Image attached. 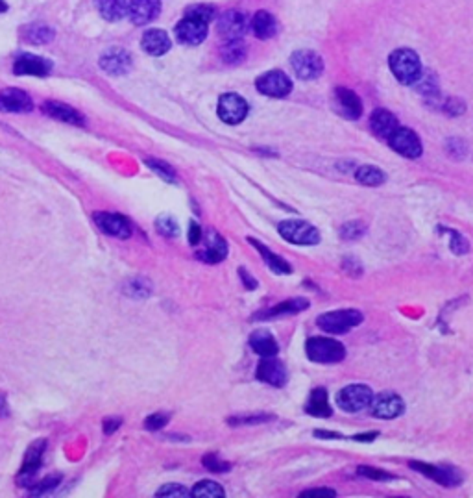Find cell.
Here are the masks:
<instances>
[{
    "instance_id": "obj_12",
    "label": "cell",
    "mask_w": 473,
    "mask_h": 498,
    "mask_svg": "<svg viewBox=\"0 0 473 498\" xmlns=\"http://www.w3.org/2000/svg\"><path fill=\"white\" fill-rule=\"evenodd\" d=\"M370 408H372L373 417L390 420L400 417V415L405 411V404H403L401 397H398L395 393H381V395L372 398Z\"/></svg>"
},
{
    "instance_id": "obj_43",
    "label": "cell",
    "mask_w": 473,
    "mask_h": 498,
    "mask_svg": "<svg viewBox=\"0 0 473 498\" xmlns=\"http://www.w3.org/2000/svg\"><path fill=\"white\" fill-rule=\"evenodd\" d=\"M60 481H62V478L60 476H48L46 480H43L39 483V486H35L34 489H32V495H41V492H48L52 491V489H56L57 486H60Z\"/></svg>"
},
{
    "instance_id": "obj_41",
    "label": "cell",
    "mask_w": 473,
    "mask_h": 498,
    "mask_svg": "<svg viewBox=\"0 0 473 498\" xmlns=\"http://www.w3.org/2000/svg\"><path fill=\"white\" fill-rule=\"evenodd\" d=\"M157 497L185 498V497H190V492L187 491L184 486H178V483H168V486H163L161 489L157 491Z\"/></svg>"
},
{
    "instance_id": "obj_16",
    "label": "cell",
    "mask_w": 473,
    "mask_h": 498,
    "mask_svg": "<svg viewBox=\"0 0 473 498\" xmlns=\"http://www.w3.org/2000/svg\"><path fill=\"white\" fill-rule=\"evenodd\" d=\"M228 256V243L217 232H209L204 239V248L198 252V258L206 264H220Z\"/></svg>"
},
{
    "instance_id": "obj_30",
    "label": "cell",
    "mask_w": 473,
    "mask_h": 498,
    "mask_svg": "<svg viewBox=\"0 0 473 498\" xmlns=\"http://www.w3.org/2000/svg\"><path fill=\"white\" fill-rule=\"evenodd\" d=\"M248 241H250L251 245L256 246L257 250L261 252L262 259L267 261V265L270 267V271H274V273H278V275H290L292 273V267H290L287 261H285L283 258H279V256H276V254L272 252V250H268L267 246L262 245V243H257L253 237H248Z\"/></svg>"
},
{
    "instance_id": "obj_13",
    "label": "cell",
    "mask_w": 473,
    "mask_h": 498,
    "mask_svg": "<svg viewBox=\"0 0 473 498\" xmlns=\"http://www.w3.org/2000/svg\"><path fill=\"white\" fill-rule=\"evenodd\" d=\"M95 223L104 234L118 237V239H128L132 235L130 221L117 213H95Z\"/></svg>"
},
{
    "instance_id": "obj_49",
    "label": "cell",
    "mask_w": 473,
    "mask_h": 498,
    "mask_svg": "<svg viewBox=\"0 0 473 498\" xmlns=\"http://www.w3.org/2000/svg\"><path fill=\"white\" fill-rule=\"evenodd\" d=\"M189 241L190 245H198L202 241V230L200 226L196 223H190V228H189Z\"/></svg>"
},
{
    "instance_id": "obj_31",
    "label": "cell",
    "mask_w": 473,
    "mask_h": 498,
    "mask_svg": "<svg viewBox=\"0 0 473 498\" xmlns=\"http://www.w3.org/2000/svg\"><path fill=\"white\" fill-rule=\"evenodd\" d=\"M96 8L102 17L107 21H121L128 13L126 0H96Z\"/></svg>"
},
{
    "instance_id": "obj_4",
    "label": "cell",
    "mask_w": 473,
    "mask_h": 498,
    "mask_svg": "<svg viewBox=\"0 0 473 498\" xmlns=\"http://www.w3.org/2000/svg\"><path fill=\"white\" fill-rule=\"evenodd\" d=\"M279 235L294 245H318L320 232L305 221H283L278 226Z\"/></svg>"
},
{
    "instance_id": "obj_24",
    "label": "cell",
    "mask_w": 473,
    "mask_h": 498,
    "mask_svg": "<svg viewBox=\"0 0 473 498\" xmlns=\"http://www.w3.org/2000/svg\"><path fill=\"white\" fill-rule=\"evenodd\" d=\"M43 450H45V441H37L30 447L26 458H24L23 469L19 472V483H26V480H30L32 476L37 472V469L41 467V459H43Z\"/></svg>"
},
{
    "instance_id": "obj_51",
    "label": "cell",
    "mask_w": 473,
    "mask_h": 498,
    "mask_svg": "<svg viewBox=\"0 0 473 498\" xmlns=\"http://www.w3.org/2000/svg\"><path fill=\"white\" fill-rule=\"evenodd\" d=\"M118 426H121V419H109L104 422V431H106V433H113Z\"/></svg>"
},
{
    "instance_id": "obj_5",
    "label": "cell",
    "mask_w": 473,
    "mask_h": 498,
    "mask_svg": "<svg viewBox=\"0 0 473 498\" xmlns=\"http://www.w3.org/2000/svg\"><path fill=\"white\" fill-rule=\"evenodd\" d=\"M373 393L370 387L362 386V384H353V386L344 387V389L337 395V402H339V406L344 409V411L357 413V411L370 408Z\"/></svg>"
},
{
    "instance_id": "obj_28",
    "label": "cell",
    "mask_w": 473,
    "mask_h": 498,
    "mask_svg": "<svg viewBox=\"0 0 473 498\" xmlns=\"http://www.w3.org/2000/svg\"><path fill=\"white\" fill-rule=\"evenodd\" d=\"M307 308H309V302L305 298H290V300H285V302L274 306L272 309H268L265 314L257 315L256 319H274V317H283V315H296Z\"/></svg>"
},
{
    "instance_id": "obj_26",
    "label": "cell",
    "mask_w": 473,
    "mask_h": 498,
    "mask_svg": "<svg viewBox=\"0 0 473 498\" xmlns=\"http://www.w3.org/2000/svg\"><path fill=\"white\" fill-rule=\"evenodd\" d=\"M102 69H106L107 73L111 74H124L130 71V65H132V60H130L128 52L118 51V49H113V51H107L100 60Z\"/></svg>"
},
{
    "instance_id": "obj_15",
    "label": "cell",
    "mask_w": 473,
    "mask_h": 498,
    "mask_svg": "<svg viewBox=\"0 0 473 498\" xmlns=\"http://www.w3.org/2000/svg\"><path fill=\"white\" fill-rule=\"evenodd\" d=\"M411 467L418 472H422L431 480L438 481L440 486L445 487H455L461 483V474L456 472L455 469H449V467H434V465L427 463H420V461H412Z\"/></svg>"
},
{
    "instance_id": "obj_7",
    "label": "cell",
    "mask_w": 473,
    "mask_h": 498,
    "mask_svg": "<svg viewBox=\"0 0 473 498\" xmlns=\"http://www.w3.org/2000/svg\"><path fill=\"white\" fill-rule=\"evenodd\" d=\"M257 91H261L262 95L274 96V98H281L287 96L292 91V82L283 71H268V73L261 74L256 82Z\"/></svg>"
},
{
    "instance_id": "obj_11",
    "label": "cell",
    "mask_w": 473,
    "mask_h": 498,
    "mask_svg": "<svg viewBox=\"0 0 473 498\" xmlns=\"http://www.w3.org/2000/svg\"><path fill=\"white\" fill-rule=\"evenodd\" d=\"M250 26L251 23L250 19L246 17V13H240L237 10L224 13L222 17L218 19V32L226 41L240 40Z\"/></svg>"
},
{
    "instance_id": "obj_44",
    "label": "cell",
    "mask_w": 473,
    "mask_h": 498,
    "mask_svg": "<svg viewBox=\"0 0 473 498\" xmlns=\"http://www.w3.org/2000/svg\"><path fill=\"white\" fill-rule=\"evenodd\" d=\"M168 422V415H163V413H154L150 415L148 419L145 420V428L146 430H152V431H157L161 430L163 426Z\"/></svg>"
},
{
    "instance_id": "obj_1",
    "label": "cell",
    "mask_w": 473,
    "mask_h": 498,
    "mask_svg": "<svg viewBox=\"0 0 473 498\" xmlns=\"http://www.w3.org/2000/svg\"><path fill=\"white\" fill-rule=\"evenodd\" d=\"M390 71L395 76L398 82L405 85L416 84L418 80L422 78V62L416 52L411 49H398L390 54L389 58Z\"/></svg>"
},
{
    "instance_id": "obj_40",
    "label": "cell",
    "mask_w": 473,
    "mask_h": 498,
    "mask_svg": "<svg viewBox=\"0 0 473 498\" xmlns=\"http://www.w3.org/2000/svg\"><path fill=\"white\" fill-rule=\"evenodd\" d=\"M272 420V415H242V417H233L229 419V424H261Z\"/></svg>"
},
{
    "instance_id": "obj_54",
    "label": "cell",
    "mask_w": 473,
    "mask_h": 498,
    "mask_svg": "<svg viewBox=\"0 0 473 498\" xmlns=\"http://www.w3.org/2000/svg\"><path fill=\"white\" fill-rule=\"evenodd\" d=\"M6 10V4H4V0H0V12H4Z\"/></svg>"
},
{
    "instance_id": "obj_32",
    "label": "cell",
    "mask_w": 473,
    "mask_h": 498,
    "mask_svg": "<svg viewBox=\"0 0 473 498\" xmlns=\"http://www.w3.org/2000/svg\"><path fill=\"white\" fill-rule=\"evenodd\" d=\"M355 178L359 184L372 185V187H375V185L384 184L386 176H384V173L381 171V169L373 167V165H362V167L357 169Z\"/></svg>"
},
{
    "instance_id": "obj_42",
    "label": "cell",
    "mask_w": 473,
    "mask_h": 498,
    "mask_svg": "<svg viewBox=\"0 0 473 498\" xmlns=\"http://www.w3.org/2000/svg\"><path fill=\"white\" fill-rule=\"evenodd\" d=\"M215 8L213 6H206V4H200V6H193L187 10V13L185 15H195V17H200L204 19V21H207V23H211L213 17H215Z\"/></svg>"
},
{
    "instance_id": "obj_6",
    "label": "cell",
    "mask_w": 473,
    "mask_h": 498,
    "mask_svg": "<svg viewBox=\"0 0 473 498\" xmlns=\"http://www.w3.org/2000/svg\"><path fill=\"white\" fill-rule=\"evenodd\" d=\"M290 65L301 80H314L323 73V60L312 51L294 52L290 58Z\"/></svg>"
},
{
    "instance_id": "obj_17",
    "label": "cell",
    "mask_w": 473,
    "mask_h": 498,
    "mask_svg": "<svg viewBox=\"0 0 473 498\" xmlns=\"http://www.w3.org/2000/svg\"><path fill=\"white\" fill-rule=\"evenodd\" d=\"M161 12L159 0H132L128 4V15L135 24H146L154 21Z\"/></svg>"
},
{
    "instance_id": "obj_22",
    "label": "cell",
    "mask_w": 473,
    "mask_h": 498,
    "mask_svg": "<svg viewBox=\"0 0 473 498\" xmlns=\"http://www.w3.org/2000/svg\"><path fill=\"white\" fill-rule=\"evenodd\" d=\"M370 126H372L373 134L383 137V139H389L390 135L400 128L398 126V119L389 110H375L372 113V117H370Z\"/></svg>"
},
{
    "instance_id": "obj_14",
    "label": "cell",
    "mask_w": 473,
    "mask_h": 498,
    "mask_svg": "<svg viewBox=\"0 0 473 498\" xmlns=\"http://www.w3.org/2000/svg\"><path fill=\"white\" fill-rule=\"evenodd\" d=\"M257 378L268 386L283 387L289 380V375L285 365L276 359V356H272V358H262L261 363L257 365Z\"/></svg>"
},
{
    "instance_id": "obj_48",
    "label": "cell",
    "mask_w": 473,
    "mask_h": 498,
    "mask_svg": "<svg viewBox=\"0 0 473 498\" xmlns=\"http://www.w3.org/2000/svg\"><path fill=\"white\" fill-rule=\"evenodd\" d=\"M344 271L351 276H359V275H362V265L359 264L357 259L348 258V259H344Z\"/></svg>"
},
{
    "instance_id": "obj_23",
    "label": "cell",
    "mask_w": 473,
    "mask_h": 498,
    "mask_svg": "<svg viewBox=\"0 0 473 498\" xmlns=\"http://www.w3.org/2000/svg\"><path fill=\"white\" fill-rule=\"evenodd\" d=\"M141 45L152 56H163L165 52L170 51V37L163 30H148L141 40Z\"/></svg>"
},
{
    "instance_id": "obj_37",
    "label": "cell",
    "mask_w": 473,
    "mask_h": 498,
    "mask_svg": "<svg viewBox=\"0 0 473 498\" xmlns=\"http://www.w3.org/2000/svg\"><path fill=\"white\" fill-rule=\"evenodd\" d=\"M449 235H451V241H449L451 252L456 254V256H464V254L470 250V243H467L466 237L462 234H458V232H455V230H449Z\"/></svg>"
},
{
    "instance_id": "obj_20",
    "label": "cell",
    "mask_w": 473,
    "mask_h": 498,
    "mask_svg": "<svg viewBox=\"0 0 473 498\" xmlns=\"http://www.w3.org/2000/svg\"><path fill=\"white\" fill-rule=\"evenodd\" d=\"M0 110L15 113L30 112L32 110V98L21 89H4L0 93Z\"/></svg>"
},
{
    "instance_id": "obj_47",
    "label": "cell",
    "mask_w": 473,
    "mask_h": 498,
    "mask_svg": "<svg viewBox=\"0 0 473 498\" xmlns=\"http://www.w3.org/2000/svg\"><path fill=\"white\" fill-rule=\"evenodd\" d=\"M301 498H331V497H337V492L333 489H309V491H303L300 495Z\"/></svg>"
},
{
    "instance_id": "obj_27",
    "label": "cell",
    "mask_w": 473,
    "mask_h": 498,
    "mask_svg": "<svg viewBox=\"0 0 473 498\" xmlns=\"http://www.w3.org/2000/svg\"><path fill=\"white\" fill-rule=\"evenodd\" d=\"M251 30L259 40H270L278 32V21L274 19L272 13L261 10L251 19Z\"/></svg>"
},
{
    "instance_id": "obj_29",
    "label": "cell",
    "mask_w": 473,
    "mask_h": 498,
    "mask_svg": "<svg viewBox=\"0 0 473 498\" xmlns=\"http://www.w3.org/2000/svg\"><path fill=\"white\" fill-rule=\"evenodd\" d=\"M43 112L51 117L57 119V121H63V123H71V124H84V117L80 115L76 110L69 108L67 104H60V102H46L43 106Z\"/></svg>"
},
{
    "instance_id": "obj_34",
    "label": "cell",
    "mask_w": 473,
    "mask_h": 498,
    "mask_svg": "<svg viewBox=\"0 0 473 498\" xmlns=\"http://www.w3.org/2000/svg\"><path fill=\"white\" fill-rule=\"evenodd\" d=\"M190 497L195 498H222L224 497V489L222 486H218L217 481L211 480H204L200 483H196Z\"/></svg>"
},
{
    "instance_id": "obj_9",
    "label": "cell",
    "mask_w": 473,
    "mask_h": 498,
    "mask_svg": "<svg viewBox=\"0 0 473 498\" xmlns=\"http://www.w3.org/2000/svg\"><path fill=\"white\" fill-rule=\"evenodd\" d=\"M248 115V102L240 95L235 93H226L218 101V117L222 119L226 124H239L242 123Z\"/></svg>"
},
{
    "instance_id": "obj_45",
    "label": "cell",
    "mask_w": 473,
    "mask_h": 498,
    "mask_svg": "<svg viewBox=\"0 0 473 498\" xmlns=\"http://www.w3.org/2000/svg\"><path fill=\"white\" fill-rule=\"evenodd\" d=\"M146 163H148L154 171H157V173L161 174L163 178L168 180V182H174V178H176V174H174V171L170 169V165H167V163L156 162V160H148Z\"/></svg>"
},
{
    "instance_id": "obj_18",
    "label": "cell",
    "mask_w": 473,
    "mask_h": 498,
    "mask_svg": "<svg viewBox=\"0 0 473 498\" xmlns=\"http://www.w3.org/2000/svg\"><path fill=\"white\" fill-rule=\"evenodd\" d=\"M51 62L48 60H43L39 56H34V54H23L15 62V74H24V76H46L51 73Z\"/></svg>"
},
{
    "instance_id": "obj_10",
    "label": "cell",
    "mask_w": 473,
    "mask_h": 498,
    "mask_svg": "<svg viewBox=\"0 0 473 498\" xmlns=\"http://www.w3.org/2000/svg\"><path fill=\"white\" fill-rule=\"evenodd\" d=\"M389 143L398 154L411 157V160L420 157L423 152L422 141H420V137L416 135V132L411 128H398L394 134L389 137Z\"/></svg>"
},
{
    "instance_id": "obj_3",
    "label": "cell",
    "mask_w": 473,
    "mask_h": 498,
    "mask_svg": "<svg viewBox=\"0 0 473 498\" xmlns=\"http://www.w3.org/2000/svg\"><path fill=\"white\" fill-rule=\"evenodd\" d=\"M362 314L359 309H337V311H328L320 315L316 319V325L328 334H346L351 328H355L362 323Z\"/></svg>"
},
{
    "instance_id": "obj_46",
    "label": "cell",
    "mask_w": 473,
    "mask_h": 498,
    "mask_svg": "<svg viewBox=\"0 0 473 498\" xmlns=\"http://www.w3.org/2000/svg\"><path fill=\"white\" fill-rule=\"evenodd\" d=\"M444 112L447 113V115H462V113L466 112V104L462 101H458V98H449V101H445L444 104Z\"/></svg>"
},
{
    "instance_id": "obj_39",
    "label": "cell",
    "mask_w": 473,
    "mask_h": 498,
    "mask_svg": "<svg viewBox=\"0 0 473 498\" xmlns=\"http://www.w3.org/2000/svg\"><path fill=\"white\" fill-rule=\"evenodd\" d=\"M357 472L364 478H370V480H377V481H390L394 480V476L389 474V472H384V470H379V469H373V467H359Z\"/></svg>"
},
{
    "instance_id": "obj_52",
    "label": "cell",
    "mask_w": 473,
    "mask_h": 498,
    "mask_svg": "<svg viewBox=\"0 0 473 498\" xmlns=\"http://www.w3.org/2000/svg\"><path fill=\"white\" fill-rule=\"evenodd\" d=\"M314 437H322V439H339V433L334 431H325V430H316L314 431Z\"/></svg>"
},
{
    "instance_id": "obj_2",
    "label": "cell",
    "mask_w": 473,
    "mask_h": 498,
    "mask_svg": "<svg viewBox=\"0 0 473 498\" xmlns=\"http://www.w3.org/2000/svg\"><path fill=\"white\" fill-rule=\"evenodd\" d=\"M305 354L314 363H339L346 358V348L329 337H311L305 343Z\"/></svg>"
},
{
    "instance_id": "obj_38",
    "label": "cell",
    "mask_w": 473,
    "mask_h": 498,
    "mask_svg": "<svg viewBox=\"0 0 473 498\" xmlns=\"http://www.w3.org/2000/svg\"><path fill=\"white\" fill-rule=\"evenodd\" d=\"M364 232H366L364 224L359 223V221H353V223H346L344 226L340 228V237L346 241H355L359 239Z\"/></svg>"
},
{
    "instance_id": "obj_35",
    "label": "cell",
    "mask_w": 473,
    "mask_h": 498,
    "mask_svg": "<svg viewBox=\"0 0 473 498\" xmlns=\"http://www.w3.org/2000/svg\"><path fill=\"white\" fill-rule=\"evenodd\" d=\"M156 228L157 232L161 235H165V237H176V235L179 234L178 223H176L170 215H161V217H157Z\"/></svg>"
},
{
    "instance_id": "obj_36",
    "label": "cell",
    "mask_w": 473,
    "mask_h": 498,
    "mask_svg": "<svg viewBox=\"0 0 473 498\" xmlns=\"http://www.w3.org/2000/svg\"><path fill=\"white\" fill-rule=\"evenodd\" d=\"M204 467H206L207 470L215 472V474H222V472H228V470L231 469V465L218 458L217 454H207L206 458H204Z\"/></svg>"
},
{
    "instance_id": "obj_50",
    "label": "cell",
    "mask_w": 473,
    "mask_h": 498,
    "mask_svg": "<svg viewBox=\"0 0 473 498\" xmlns=\"http://www.w3.org/2000/svg\"><path fill=\"white\" fill-rule=\"evenodd\" d=\"M239 276H240V280L244 282V286L248 287V289H256L257 280H256V278H251V276L248 275V271H246L244 267H240V269H239Z\"/></svg>"
},
{
    "instance_id": "obj_53",
    "label": "cell",
    "mask_w": 473,
    "mask_h": 498,
    "mask_svg": "<svg viewBox=\"0 0 473 498\" xmlns=\"http://www.w3.org/2000/svg\"><path fill=\"white\" fill-rule=\"evenodd\" d=\"M375 437H377V431H372V433H362V436H355V441L370 443V441H373Z\"/></svg>"
},
{
    "instance_id": "obj_19",
    "label": "cell",
    "mask_w": 473,
    "mask_h": 498,
    "mask_svg": "<svg viewBox=\"0 0 473 498\" xmlns=\"http://www.w3.org/2000/svg\"><path fill=\"white\" fill-rule=\"evenodd\" d=\"M334 102H337L340 113H342L344 117L351 119V121H357V119L362 115L361 98L351 89L339 87V89L334 91Z\"/></svg>"
},
{
    "instance_id": "obj_8",
    "label": "cell",
    "mask_w": 473,
    "mask_h": 498,
    "mask_svg": "<svg viewBox=\"0 0 473 498\" xmlns=\"http://www.w3.org/2000/svg\"><path fill=\"white\" fill-rule=\"evenodd\" d=\"M207 26L209 23L195 15H185L176 26V37L184 45H200L207 37Z\"/></svg>"
},
{
    "instance_id": "obj_21",
    "label": "cell",
    "mask_w": 473,
    "mask_h": 498,
    "mask_svg": "<svg viewBox=\"0 0 473 498\" xmlns=\"http://www.w3.org/2000/svg\"><path fill=\"white\" fill-rule=\"evenodd\" d=\"M250 347L256 354H259L261 358H272L278 356L279 345L276 341V337L268 330H256L250 336Z\"/></svg>"
},
{
    "instance_id": "obj_25",
    "label": "cell",
    "mask_w": 473,
    "mask_h": 498,
    "mask_svg": "<svg viewBox=\"0 0 473 498\" xmlns=\"http://www.w3.org/2000/svg\"><path fill=\"white\" fill-rule=\"evenodd\" d=\"M305 411L312 415V417H318V419H328V417L333 415V409L329 406L328 391L323 387H316L311 393V397H309L305 404Z\"/></svg>"
},
{
    "instance_id": "obj_33",
    "label": "cell",
    "mask_w": 473,
    "mask_h": 498,
    "mask_svg": "<svg viewBox=\"0 0 473 498\" xmlns=\"http://www.w3.org/2000/svg\"><path fill=\"white\" fill-rule=\"evenodd\" d=\"M220 54H222V60L226 63H239L246 58V45L240 40L226 41Z\"/></svg>"
}]
</instances>
